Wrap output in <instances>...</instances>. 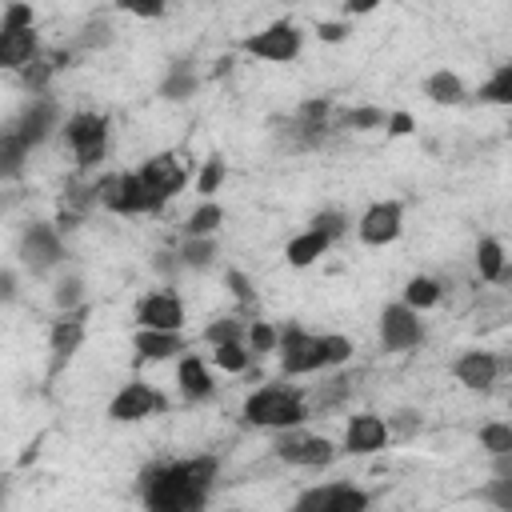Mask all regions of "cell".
Segmentation results:
<instances>
[{"label":"cell","instance_id":"21","mask_svg":"<svg viewBox=\"0 0 512 512\" xmlns=\"http://www.w3.org/2000/svg\"><path fill=\"white\" fill-rule=\"evenodd\" d=\"M40 56H44V48H40L36 28L0 36V68H8V72H24V68H28L32 60H40Z\"/></svg>","mask_w":512,"mask_h":512},{"label":"cell","instance_id":"49","mask_svg":"<svg viewBox=\"0 0 512 512\" xmlns=\"http://www.w3.org/2000/svg\"><path fill=\"white\" fill-rule=\"evenodd\" d=\"M152 272H156V276H164V280H172L176 272H184L180 252H152Z\"/></svg>","mask_w":512,"mask_h":512},{"label":"cell","instance_id":"10","mask_svg":"<svg viewBox=\"0 0 512 512\" xmlns=\"http://www.w3.org/2000/svg\"><path fill=\"white\" fill-rule=\"evenodd\" d=\"M280 372H284V376L324 372L320 336H312V332L300 328V324H284V328H280Z\"/></svg>","mask_w":512,"mask_h":512},{"label":"cell","instance_id":"18","mask_svg":"<svg viewBox=\"0 0 512 512\" xmlns=\"http://www.w3.org/2000/svg\"><path fill=\"white\" fill-rule=\"evenodd\" d=\"M388 440H392V432H388V420H384V416H376V412H356V416H348L344 452H352V456H372V452H380Z\"/></svg>","mask_w":512,"mask_h":512},{"label":"cell","instance_id":"20","mask_svg":"<svg viewBox=\"0 0 512 512\" xmlns=\"http://www.w3.org/2000/svg\"><path fill=\"white\" fill-rule=\"evenodd\" d=\"M132 348H136V360H144V364H160V360L188 352L184 332H152V328H136Z\"/></svg>","mask_w":512,"mask_h":512},{"label":"cell","instance_id":"27","mask_svg":"<svg viewBox=\"0 0 512 512\" xmlns=\"http://www.w3.org/2000/svg\"><path fill=\"white\" fill-rule=\"evenodd\" d=\"M176 252H180V260H184V268L208 272V268L216 264V256H220V244H216V236H184Z\"/></svg>","mask_w":512,"mask_h":512},{"label":"cell","instance_id":"54","mask_svg":"<svg viewBox=\"0 0 512 512\" xmlns=\"http://www.w3.org/2000/svg\"><path fill=\"white\" fill-rule=\"evenodd\" d=\"M372 8H376V4H344L340 12H344V20H352V16H368Z\"/></svg>","mask_w":512,"mask_h":512},{"label":"cell","instance_id":"42","mask_svg":"<svg viewBox=\"0 0 512 512\" xmlns=\"http://www.w3.org/2000/svg\"><path fill=\"white\" fill-rule=\"evenodd\" d=\"M224 156H208L204 164H200V172H196V192H200V200H212L216 192H220V184H224Z\"/></svg>","mask_w":512,"mask_h":512},{"label":"cell","instance_id":"45","mask_svg":"<svg viewBox=\"0 0 512 512\" xmlns=\"http://www.w3.org/2000/svg\"><path fill=\"white\" fill-rule=\"evenodd\" d=\"M348 392H352V376L336 372L328 384H320V392H316V404H320V408H336L340 400H348Z\"/></svg>","mask_w":512,"mask_h":512},{"label":"cell","instance_id":"14","mask_svg":"<svg viewBox=\"0 0 512 512\" xmlns=\"http://www.w3.org/2000/svg\"><path fill=\"white\" fill-rule=\"evenodd\" d=\"M164 408H168V400H164L152 384L128 380V384L108 400V420H116V424H140V420H148V416H156V412H164Z\"/></svg>","mask_w":512,"mask_h":512},{"label":"cell","instance_id":"9","mask_svg":"<svg viewBox=\"0 0 512 512\" xmlns=\"http://www.w3.org/2000/svg\"><path fill=\"white\" fill-rule=\"evenodd\" d=\"M428 336L420 312H412L404 300H392L380 308V344L384 352H408V348H420Z\"/></svg>","mask_w":512,"mask_h":512},{"label":"cell","instance_id":"3","mask_svg":"<svg viewBox=\"0 0 512 512\" xmlns=\"http://www.w3.org/2000/svg\"><path fill=\"white\" fill-rule=\"evenodd\" d=\"M64 144L72 148V160L80 172H92L108 152V116L104 112H72L64 120Z\"/></svg>","mask_w":512,"mask_h":512},{"label":"cell","instance_id":"11","mask_svg":"<svg viewBox=\"0 0 512 512\" xmlns=\"http://www.w3.org/2000/svg\"><path fill=\"white\" fill-rule=\"evenodd\" d=\"M132 320L136 328H152V332H184V300L172 288H152L136 300Z\"/></svg>","mask_w":512,"mask_h":512},{"label":"cell","instance_id":"8","mask_svg":"<svg viewBox=\"0 0 512 512\" xmlns=\"http://www.w3.org/2000/svg\"><path fill=\"white\" fill-rule=\"evenodd\" d=\"M368 504H372V496L364 488L336 480V484H312V488H304L296 496L292 512H368Z\"/></svg>","mask_w":512,"mask_h":512},{"label":"cell","instance_id":"28","mask_svg":"<svg viewBox=\"0 0 512 512\" xmlns=\"http://www.w3.org/2000/svg\"><path fill=\"white\" fill-rule=\"evenodd\" d=\"M400 300H404L412 312H428V308H436V304L444 300V288H440V280H432V276H408V284L400 288Z\"/></svg>","mask_w":512,"mask_h":512},{"label":"cell","instance_id":"4","mask_svg":"<svg viewBox=\"0 0 512 512\" xmlns=\"http://www.w3.org/2000/svg\"><path fill=\"white\" fill-rule=\"evenodd\" d=\"M16 256H20V264H24L32 276H44V272L60 268L64 256H68L64 232H60L52 220H32V224H24V232H20V240H16Z\"/></svg>","mask_w":512,"mask_h":512},{"label":"cell","instance_id":"22","mask_svg":"<svg viewBox=\"0 0 512 512\" xmlns=\"http://www.w3.org/2000/svg\"><path fill=\"white\" fill-rule=\"evenodd\" d=\"M196 88H200V76H196L192 60H172L156 92H160V100H168V104H184V100L196 96Z\"/></svg>","mask_w":512,"mask_h":512},{"label":"cell","instance_id":"17","mask_svg":"<svg viewBox=\"0 0 512 512\" xmlns=\"http://www.w3.org/2000/svg\"><path fill=\"white\" fill-rule=\"evenodd\" d=\"M500 368H504L500 356L488 352V348H468V352H460V356L452 360V376H456L464 388H472V392H488V388L496 384Z\"/></svg>","mask_w":512,"mask_h":512},{"label":"cell","instance_id":"44","mask_svg":"<svg viewBox=\"0 0 512 512\" xmlns=\"http://www.w3.org/2000/svg\"><path fill=\"white\" fill-rule=\"evenodd\" d=\"M388 420V432H392V440H412L420 428H424V416L416 412V408H396L392 416H384Z\"/></svg>","mask_w":512,"mask_h":512},{"label":"cell","instance_id":"36","mask_svg":"<svg viewBox=\"0 0 512 512\" xmlns=\"http://www.w3.org/2000/svg\"><path fill=\"white\" fill-rule=\"evenodd\" d=\"M476 440L488 452V460L492 456H504V452H512V424L508 420H488V424H480Z\"/></svg>","mask_w":512,"mask_h":512},{"label":"cell","instance_id":"25","mask_svg":"<svg viewBox=\"0 0 512 512\" xmlns=\"http://www.w3.org/2000/svg\"><path fill=\"white\" fill-rule=\"evenodd\" d=\"M476 272L480 280L496 284V280H508V256H504V244L496 236H480L476 240Z\"/></svg>","mask_w":512,"mask_h":512},{"label":"cell","instance_id":"41","mask_svg":"<svg viewBox=\"0 0 512 512\" xmlns=\"http://www.w3.org/2000/svg\"><path fill=\"white\" fill-rule=\"evenodd\" d=\"M28 28H36V12H32V4H20V0L4 4V12H0V36L28 32Z\"/></svg>","mask_w":512,"mask_h":512},{"label":"cell","instance_id":"15","mask_svg":"<svg viewBox=\"0 0 512 512\" xmlns=\"http://www.w3.org/2000/svg\"><path fill=\"white\" fill-rule=\"evenodd\" d=\"M84 332H88V304L76 308V312H60L48 328V352H52V364H48V376H56L84 344Z\"/></svg>","mask_w":512,"mask_h":512},{"label":"cell","instance_id":"1","mask_svg":"<svg viewBox=\"0 0 512 512\" xmlns=\"http://www.w3.org/2000/svg\"><path fill=\"white\" fill-rule=\"evenodd\" d=\"M216 476H220V460L216 456L148 464L140 472L144 512H204Z\"/></svg>","mask_w":512,"mask_h":512},{"label":"cell","instance_id":"56","mask_svg":"<svg viewBox=\"0 0 512 512\" xmlns=\"http://www.w3.org/2000/svg\"><path fill=\"white\" fill-rule=\"evenodd\" d=\"M508 276H512V268H508Z\"/></svg>","mask_w":512,"mask_h":512},{"label":"cell","instance_id":"40","mask_svg":"<svg viewBox=\"0 0 512 512\" xmlns=\"http://www.w3.org/2000/svg\"><path fill=\"white\" fill-rule=\"evenodd\" d=\"M320 356H324V372L344 368L352 360V340L340 336V332H320Z\"/></svg>","mask_w":512,"mask_h":512},{"label":"cell","instance_id":"16","mask_svg":"<svg viewBox=\"0 0 512 512\" xmlns=\"http://www.w3.org/2000/svg\"><path fill=\"white\" fill-rule=\"evenodd\" d=\"M140 180H144V188L160 200V208L188 184V168H184V160L176 156V152H160V156H148L140 168Z\"/></svg>","mask_w":512,"mask_h":512},{"label":"cell","instance_id":"43","mask_svg":"<svg viewBox=\"0 0 512 512\" xmlns=\"http://www.w3.org/2000/svg\"><path fill=\"white\" fill-rule=\"evenodd\" d=\"M348 224H352V220H348L340 208H320V212L308 220V228H312V232H320V236H328L332 244H336L340 236H348Z\"/></svg>","mask_w":512,"mask_h":512},{"label":"cell","instance_id":"33","mask_svg":"<svg viewBox=\"0 0 512 512\" xmlns=\"http://www.w3.org/2000/svg\"><path fill=\"white\" fill-rule=\"evenodd\" d=\"M480 104H508L512 108V60L508 64H500L484 84H480Z\"/></svg>","mask_w":512,"mask_h":512},{"label":"cell","instance_id":"26","mask_svg":"<svg viewBox=\"0 0 512 512\" xmlns=\"http://www.w3.org/2000/svg\"><path fill=\"white\" fill-rule=\"evenodd\" d=\"M116 44V28L104 20V16H92V20H84L80 24V32L72 36V52H104V48H112Z\"/></svg>","mask_w":512,"mask_h":512},{"label":"cell","instance_id":"52","mask_svg":"<svg viewBox=\"0 0 512 512\" xmlns=\"http://www.w3.org/2000/svg\"><path fill=\"white\" fill-rule=\"evenodd\" d=\"M124 12H132V16H144V20H160L164 16V4H120Z\"/></svg>","mask_w":512,"mask_h":512},{"label":"cell","instance_id":"19","mask_svg":"<svg viewBox=\"0 0 512 512\" xmlns=\"http://www.w3.org/2000/svg\"><path fill=\"white\" fill-rule=\"evenodd\" d=\"M176 388H180L184 404H204V400H212L216 380H212V372H208V360L196 356V352H184V356L176 360Z\"/></svg>","mask_w":512,"mask_h":512},{"label":"cell","instance_id":"37","mask_svg":"<svg viewBox=\"0 0 512 512\" xmlns=\"http://www.w3.org/2000/svg\"><path fill=\"white\" fill-rule=\"evenodd\" d=\"M248 352L252 356H264V352H280V328L272 320H252L248 324V336H244Z\"/></svg>","mask_w":512,"mask_h":512},{"label":"cell","instance_id":"34","mask_svg":"<svg viewBox=\"0 0 512 512\" xmlns=\"http://www.w3.org/2000/svg\"><path fill=\"white\" fill-rule=\"evenodd\" d=\"M20 76V88L28 92V96H48V84H52V76H56V64L48 60V52L40 56V60H32L24 72H16Z\"/></svg>","mask_w":512,"mask_h":512},{"label":"cell","instance_id":"24","mask_svg":"<svg viewBox=\"0 0 512 512\" xmlns=\"http://www.w3.org/2000/svg\"><path fill=\"white\" fill-rule=\"evenodd\" d=\"M328 248H332V240H328V236H320V232L304 228V232H296V236L288 240L284 260H288L292 268H308V264H316V260H320Z\"/></svg>","mask_w":512,"mask_h":512},{"label":"cell","instance_id":"13","mask_svg":"<svg viewBox=\"0 0 512 512\" xmlns=\"http://www.w3.org/2000/svg\"><path fill=\"white\" fill-rule=\"evenodd\" d=\"M400 232H404V200H376V204H368V208L360 212V220H356V236H360V244H368V248H384V244H392Z\"/></svg>","mask_w":512,"mask_h":512},{"label":"cell","instance_id":"46","mask_svg":"<svg viewBox=\"0 0 512 512\" xmlns=\"http://www.w3.org/2000/svg\"><path fill=\"white\" fill-rule=\"evenodd\" d=\"M296 116L308 120V124H328V116H332V100H328V96H308V100L296 104Z\"/></svg>","mask_w":512,"mask_h":512},{"label":"cell","instance_id":"6","mask_svg":"<svg viewBox=\"0 0 512 512\" xmlns=\"http://www.w3.org/2000/svg\"><path fill=\"white\" fill-rule=\"evenodd\" d=\"M272 456H276L280 464H292V468H328V464L340 456V448H336L328 436H312V432L288 428V432H276Z\"/></svg>","mask_w":512,"mask_h":512},{"label":"cell","instance_id":"29","mask_svg":"<svg viewBox=\"0 0 512 512\" xmlns=\"http://www.w3.org/2000/svg\"><path fill=\"white\" fill-rule=\"evenodd\" d=\"M28 156H32V148L4 124V132H0V176L4 180H16L24 172V164H28Z\"/></svg>","mask_w":512,"mask_h":512},{"label":"cell","instance_id":"35","mask_svg":"<svg viewBox=\"0 0 512 512\" xmlns=\"http://www.w3.org/2000/svg\"><path fill=\"white\" fill-rule=\"evenodd\" d=\"M244 336H248V324H244L240 316H216V320L204 328V340H208L212 348H220V344H244Z\"/></svg>","mask_w":512,"mask_h":512},{"label":"cell","instance_id":"48","mask_svg":"<svg viewBox=\"0 0 512 512\" xmlns=\"http://www.w3.org/2000/svg\"><path fill=\"white\" fill-rule=\"evenodd\" d=\"M316 36H320L324 44H344V40L352 36V24H348V20H320V24H316Z\"/></svg>","mask_w":512,"mask_h":512},{"label":"cell","instance_id":"2","mask_svg":"<svg viewBox=\"0 0 512 512\" xmlns=\"http://www.w3.org/2000/svg\"><path fill=\"white\" fill-rule=\"evenodd\" d=\"M240 416H244L248 428L288 432V428H300V424L308 420V404H304V392H300V388L264 384V388H256V392L244 400Z\"/></svg>","mask_w":512,"mask_h":512},{"label":"cell","instance_id":"23","mask_svg":"<svg viewBox=\"0 0 512 512\" xmlns=\"http://www.w3.org/2000/svg\"><path fill=\"white\" fill-rule=\"evenodd\" d=\"M424 96H428L432 104H440V108H456V104L468 100V84H464L456 72L440 68V72L424 76Z\"/></svg>","mask_w":512,"mask_h":512},{"label":"cell","instance_id":"12","mask_svg":"<svg viewBox=\"0 0 512 512\" xmlns=\"http://www.w3.org/2000/svg\"><path fill=\"white\" fill-rule=\"evenodd\" d=\"M8 128L28 144L40 148L56 128H60V104L52 96H28V104L8 120Z\"/></svg>","mask_w":512,"mask_h":512},{"label":"cell","instance_id":"53","mask_svg":"<svg viewBox=\"0 0 512 512\" xmlns=\"http://www.w3.org/2000/svg\"><path fill=\"white\" fill-rule=\"evenodd\" d=\"M492 476L512 484V452H504V456H492Z\"/></svg>","mask_w":512,"mask_h":512},{"label":"cell","instance_id":"51","mask_svg":"<svg viewBox=\"0 0 512 512\" xmlns=\"http://www.w3.org/2000/svg\"><path fill=\"white\" fill-rule=\"evenodd\" d=\"M20 296V280H16V268H4L0 272V304H12Z\"/></svg>","mask_w":512,"mask_h":512},{"label":"cell","instance_id":"38","mask_svg":"<svg viewBox=\"0 0 512 512\" xmlns=\"http://www.w3.org/2000/svg\"><path fill=\"white\" fill-rule=\"evenodd\" d=\"M212 364L228 376H240L252 368V352H248V344H220V348H212Z\"/></svg>","mask_w":512,"mask_h":512},{"label":"cell","instance_id":"7","mask_svg":"<svg viewBox=\"0 0 512 512\" xmlns=\"http://www.w3.org/2000/svg\"><path fill=\"white\" fill-rule=\"evenodd\" d=\"M240 48L256 60H268V64H292L304 48V32L292 24V20H272L268 28L252 32L240 40Z\"/></svg>","mask_w":512,"mask_h":512},{"label":"cell","instance_id":"50","mask_svg":"<svg viewBox=\"0 0 512 512\" xmlns=\"http://www.w3.org/2000/svg\"><path fill=\"white\" fill-rule=\"evenodd\" d=\"M388 136H412L416 132V120H412V112H388V128H384Z\"/></svg>","mask_w":512,"mask_h":512},{"label":"cell","instance_id":"5","mask_svg":"<svg viewBox=\"0 0 512 512\" xmlns=\"http://www.w3.org/2000/svg\"><path fill=\"white\" fill-rule=\"evenodd\" d=\"M96 200L116 212V216H144V212H160V200L144 188L140 172H112L96 180Z\"/></svg>","mask_w":512,"mask_h":512},{"label":"cell","instance_id":"47","mask_svg":"<svg viewBox=\"0 0 512 512\" xmlns=\"http://www.w3.org/2000/svg\"><path fill=\"white\" fill-rule=\"evenodd\" d=\"M480 500H488L496 512H512V484L508 480H488L484 488H480Z\"/></svg>","mask_w":512,"mask_h":512},{"label":"cell","instance_id":"32","mask_svg":"<svg viewBox=\"0 0 512 512\" xmlns=\"http://www.w3.org/2000/svg\"><path fill=\"white\" fill-rule=\"evenodd\" d=\"M52 304H56V312H76V308H84V304H88V300H84V276H80V272L56 276V284H52Z\"/></svg>","mask_w":512,"mask_h":512},{"label":"cell","instance_id":"39","mask_svg":"<svg viewBox=\"0 0 512 512\" xmlns=\"http://www.w3.org/2000/svg\"><path fill=\"white\" fill-rule=\"evenodd\" d=\"M224 288L232 292V300L240 304V312H256V284L248 280V272L224 268Z\"/></svg>","mask_w":512,"mask_h":512},{"label":"cell","instance_id":"31","mask_svg":"<svg viewBox=\"0 0 512 512\" xmlns=\"http://www.w3.org/2000/svg\"><path fill=\"white\" fill-rule=\"evenodd\" d=\"M224 224V208L216 200H200L192 208V216L184 220V236H216Z\"/></svg>","mask_w":512,"mask_h":512},{"label":"cell","instance_id":"55","mask_svg":"<svg viewBox=\"0 0 512 512\" xmlns=\"http://www.w3.org/2000/svg\"><path fill=\"white\" fill-rule=\"evenodd\" d=\"M228 72H232V56H220L216 68H212V76H228Z\"/></svg>","mask_w":512,"mask_h":512},{"label":"cell","instance_id":"30","mask_svg":"<svg viewBox=\"0 0 512 512\" xmlns=\"http://www.w3.org/2000/svg\"><path fill=\"white\" fill-rule=\"evenodd\" d=\"M336 128H344V132H376V128H388V112L376 108V104H356V108H344L336 116Z\"/></svg>","mask_w":512,"mask_h":512}]
</instances>
